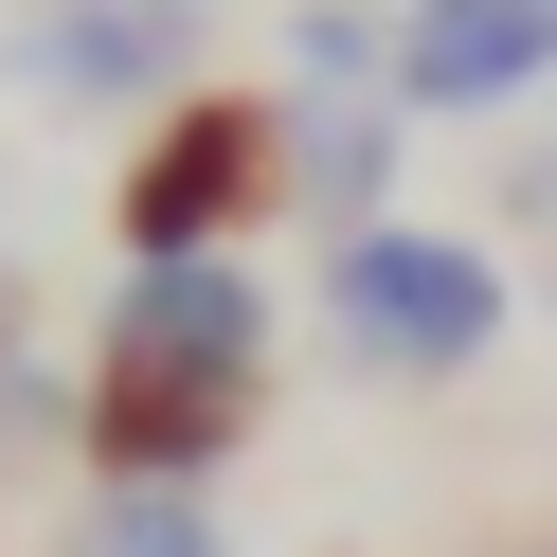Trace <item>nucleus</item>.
Returning a JSON list of instances; mask_svg holds the SVG:
<instances>
[{
  "label": "nucleus",
  "mask_w": 557,
  "mask_h": 557,
  "mask_svg": "<svg viewBox=\"0 0 557 557\" xmlns=\"http://www.w3.org/2000/svg\"><path fill=\"white\" fill-rule=\"evenodd\" d=\"M252 377H270V288L234 252H145L109 288V342H90V468L109 485H198L234 432H252Z\"/></svg>",
  "instance_id": "f257e3e1"
},
{
  "label": "nucleus",
  "mask_w": 557,
  "mask_h": 557,
  "mask_svg": "<svg viewBox=\"0 0 557 557\" xmlns=\"http://www.w3.org/2000/svg\"><path fill=\"white\" fill-rule=\"evenodd\" d=\"M540 198H557V162H540Z\"/></svg>",
  "instance_id": "6e6552de"
},
{
  "label": "nucleus",
  "mask_w": 557,
  "mask_h": 557,
  "mask_svg": "<svg viewBox=\"0 0 557 557\" xmlns=\"http://www.w3.org/2000/svg\"><path fill=\"white\" fill-rule=\"evenodd\" d=\"M504 252L485 234H432V216H377V234H342L324 252V324L360 342L377 377H468L485 342H504Z\"/></svg>",
  "instance_id": "f03ea898"
},
{
  "label": "nucleus",
  "mask_w": 557,
  "mask_h": 557,
  "mask_svg": "<svg viewBox=\"0 0 557 557\" xmlns=\"http://www.w3.org/2000/svg\"><path fill=\"white\" fill-rule=\"evenodd\" d=\"M181 54H198V0H37L18 18V73L54 109H145Z\"/></svg>",
  "instance_id": "39448f33"
},
{
  "label": "nucleus",
  "mask_w": 557,
  "mask_h": 557,
  "mask_svg": "<svg viewBox=\"0 0 557 557\" xmlns=\"http://www.w3.org/2000/svg\"><path fill=\"white\" fill-rule=\"evenodd\" d=\"M54 557H234V540H216V504H198V485H90Z\"/></svg>",
  "instance_id": "0eeeda50"
},
{
  "label": "nucleus",
  "mask_w": 557,
  "mask_h": 557,
  "mask_svg": "<svg viewBox=\"0 0 557 557\" xmlns=\"http://www.w3.org/2000/svg\"><path fill=\"white\" fill-rule=\"evenodd\" d=\"M557 90V0H413L396 18V109H521Z\"/></svg>",
  "instance_id": "20e7f679"
},
{
  "label": "nucleus",
  "mask_w": 557,
  "mask_h": 557,
  "mask_svg": "<svg viewBox=\"0 0 557 557\" xmlns=\"http://www.w3.org/2000/svg\"><path fill=\"white\" fill-rule=\"evenodd\" d=\"M396 126H413L396 90H306V109H288V198L324 216V252L396 216Z\"/></svg>",
  "instance_id": "423d86ee"
},
{
  "label": "nucleus",
  "mask_w": 557,
  "mask_h": 557,
  "mask_svg": "<svg viewBox=\"0 0 557 557\" xmlns=\"http://www.w3.org/2000/svg\"><path fill=\"white\" fill-rule=\"evenodd\" d=\"M252 198H288V109H162L126 162V270L145 252H216Z\"/></svg>",
  "instance_id": "7ed1b4c3"
}]
</instances>
